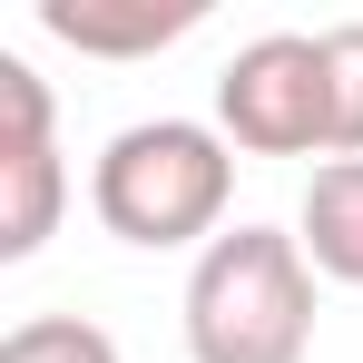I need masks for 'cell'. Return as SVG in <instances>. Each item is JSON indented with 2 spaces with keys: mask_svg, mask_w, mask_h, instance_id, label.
<instances>
[{
  "mask_svg": "<svg viewBox=\"0 0 363 363\" xmlns=\"http://www.w3.org/2000/svg\"><path fill=\"white\" fill-rule=\"evenodd\" d=\"M226 196H236V147L206 118H138L89 167L99 226L118 245H147V255H177V245L206 255L226 236Z\"/></svg>",
  "mask_w": 363,
  "mask_h": 363,
  "instance_id": "1",
  "label": "cell"
},
{
  "mask_svg": "<svg viewBox=\"0 0 363 363\" xmlns=\"http://www.w3.org/2000/svg\"><path fill=\"white\" fill-rule=\"evenodd\" d=\"M177 314L196 363H304L314 354V255L285 226H226L186 265Z\"/></svg>",
  "mask_w": 363,
  "mask_h": 363,
  "instance_id": "2",
  "label": "cell"
},
{
  "mask_svg": "<svg viewBox=\"0 0 363 363\" xmlns=\"http://www.w3.org/2000/svg\"><path fill=\"white\" fill-rule=\"evenodd\" d=\"M216 128L245 157H334V79H324V40L304 30H265L216 69Z\"/></svg>",
  "mask_w": 363,
  "mask_h": 363,
  "instance_id": "3",
  "label": "cell"
},
{
  "mask_svg": "<svg viewBox=\"0 0 363 363\" xmlns=\"http://www.w3.org/2000/svg\"><path fill=\"white\" fill-rule=\"evenodd\" d=\"M60 206H69V167L50 138V79L0 50V265H30L60 236Z\"/></svg>",
  "mask_w": 363,
  "mask_h": 363,
  "instance_id": "4",
  "label": "cell"
},
{
  "mask_svg": "<svg viewBox=\"0 0 363 363\" xmlns=\"http://www.w3.org/2000/svg\"><path fill=\"white\" fill-rule=\"evenodd\" d=\"M206 20V0H40V30L79 60H157Z\"/></svg>",
  "mask_w": 363,
  "mask_h": 363,
  "instance_id": "5",
  "label": "cell"
},
{
  "mask_svg": "<svg viewBox=\"0 0 363 363\" xmlns=\"http://www.w3.org/2000/svg\"><path fill=\"white\" fill-rule=\"evenodd\" d=\"M295 245L314 255L324 285H363V157H324V167L304 177Z\"/></svg>",
  "mask_w": 363,
  "mask_h": 363,
  "instance_id": "6",
  "label": "cell"
},
{
  "mask_svg": "<svg viewBox=\"0 0 363 363\" xmlns=\"http://www.w3.org/2000/svg\"><path fill=\"white\" fill-rule=\"evenodd\" d=\"M0 363H118V344L89 314H30V324H10Z\"/></svg>",
  "mask_w": 363,
  "mask_h": 363,
  "instance_id": "7",
  "label": "cell"
},
{
  "mask_svg": "<svg viewBox=\"0 0 363 363\" xmlns=\"http://www.w3.org/2000/svg\"><path fill=\"white\" fill-rule=\"evenodd\" d=\"M314 40H324V79H334V157H363V20H334Z\"/></svg>",
  "mask_w": 363,
  "mask_h": 363,
  "instance_id": "8",
  "label": "cell"
}]
</instances>
